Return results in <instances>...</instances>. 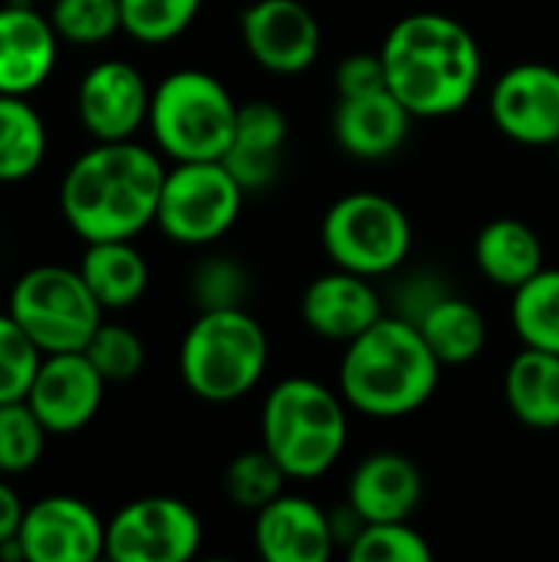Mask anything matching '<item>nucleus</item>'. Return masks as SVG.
<instances>
[{
  "label": "nucleus",
  "mask_w": 559,
  "mask_h": 562,
  "mask_svg": "<svg viewBox=\"0 0 559 562\" xmlns=\"http://www.w3.org/2000/svg\"><path fill=\"white\" fill-rule=\"evenodd\" d=\"M412 119L415 115L399 102V95L382 86L362 95H339L333 112V135L346 155L379 161L402 148Z\"/></svg>",
  "instance_id": "obj_19"
},
{
  "label": "nucleus",
  "mask_w": 559,
  "mask_h": 562,
  "mask_svg": "<svg viewBox=\"0 0 559 562\" xmlns=\"http://www.w3.org/2000/svg\"><path fill=\"white\" fill-rule=\"evenodd\" d=\"M336 92L339 95H362L372 89L389 86L385 82V63L382 53H353L336 66Z\"/></svg>",
  "instance_id": "obj_36"
},
{
  "label": "nucleus",
  "mask_w": 559,
  "mask_h": 562,
  "mask_svg": "<svg viewBox=\"0 0 559 562\" xmlns=\"http://www.w3.org/2000/svg\"><path fill=\"white\" fill-rule=\"evenodd\" d=\"M241 105L204 69H175L152 89L148 132L171 161H221Z\"/></svg>",
  "instance_id": "obj_6"
},
{
  "label": "nucleus",
  "mask_w": 559,
  "mask_h": 562,
  "mask_svg": "<svg viewBox=\"0 0 559 562\" xmlns=\"http://www.w3.org/2000/svg\"><path fill=\"white\" fill-rule=\"evenodd\" d=\"M474 263L494 286L517 290L544 270V247L530 224L517 217H497L478 231Z\"/></svg>",
  "instance_id": "obj_22"
},
{
  "label": "nucleus",
  "mask_w": 559,
  "mask_h": 562,
  "mask_svg": "<svg viewBox=\"0 0 559 562\" xmlns=\"http://www.w3.org/2000/svg\"><path fill=\"white\" fill-rule=\"evenodd\" d=\"M40 362V346L23 333V326L10 313H0V405L26 398Z\"/></svg>",
  "instance_id": "obj_34"
},
{
  "label": "nucleus",
  "mask_w": 559,
  "mask_h": 562,
  "mask_svg": "<svg viewBox=\"0 0 559 562\" xmlns=\"http://www.w3.org/2000/svg\"><path fill=\"white\" fill-rule=\"evenodd\" d=\"M320 237L339 270L376 280L405 263L412 250V221L389 194L353 191L326 211Z\"/></svg>",
  "instance_id": "obj_8"
},
{
  "label": "nucleus",
  "mask_w": 559,
  "mask_h": 562,
  "mask_svg": "<svg viewBox=\"0 0 559 562\" xmlns=\"http://www.w3.org/2000/svg\"><path fill=\"white\" fill-rule=\"evenodd\" d=\"M385 82L415 119L461 112L484 72L478 36L448 13L422 10L402 16L382 40Z\"/></svg>",
  "instance_id": "obj_2"
},
{
  "label": "nucleus",
  "mask_w": 559,
  "mask_h": 562,
  "mask_svg": "<svg viewBox=\"0 0 559 562\" xmlns=\"http://www.w3.org/2000/svg\"><path fill=\"white\" fill-rule=\"evenodd\" d=\"M247 290V270L231 257H208L191 273V296L201 310L244 306Z\"/></svg>",
  "instance_id": "obj_35"
},
{
  "label": "nucleus",
  "mask_w": 559,
  "mask_h": 562,
  "mask_svg": "<svg viewBox=\"0 0 559 562\" xmlns=\"http://www.w3.org/2000/svg\"><path fill=\"white\" fill-rule=\"evenodd\" d=\"M82 352L89 356V362L99 369V375L109 385L132 382L145 366V342L138 339V333L119 323H102Z\"/></svg>",
  "instance_id": "obj_33"
},
{
  "label": "nucleus",
  "mask_w": 559,
  "mask_h": 562,
  "mask_svg": "<svg viewBox=\"0 0 559 562\" xmlns=\"http://www.w3.org/2000/svg\"><path fill=\"white\" fill-rule=\"evenodd\" d=\"M353 562H428L432 547L409 520L366 524L346 550Z\"/></svg>",
  "instance_id": "obj_32"
},
{
  "label": "nucleus",
  "mask_w": 559,
  "mask_h": 562,
  "mask_svg": "<svg viewBox=\"0 0 559 562\" xmlns=\"http://www.w3.org/2000/svg\"><path fill=\"white\" fill-rule=\"evenodd\" d=\"M49 431L26 402L0 405V474H26L40 464Z\"/></svg>",
  "instance_id": "obj_31"
},
{
  "label": "nucleus",
  "mask_w": 559,
  "mask_h": 562,
  "mask_svg": "<svg viewBox=\"0 0 559 562\" xmlns=\"http://www.w3.org/2000/svg\"><path fill=\"white\" fill-rule=\"evenodd\" d=\"M241 36L257 66L277 76L306 72L320 49L323 30L300 0H257L241 13Z\"/></svg>",
  "instance_id": "obj_11"
},
{
  "label": "nucleus",
  "mask_w": 559,
  "mask_h": 562,
  "mask_svg": "<svg viewBox=\"0 0 559 562\" xmlns=\"http://www.w3.org/2000/svg\"><path fill=\"white\" fill-rule=\"evenodd\" d=\"M23 514H26V507H23L20 494L7 481H0V543L13 540L20 533Z\"/></svg>",
  "instance_id": "obj_37"
},
{
  "label": "nucleus",
  "mask_w": 559,
  "mask_h": 562,
  "mask_svg": "<svg viewBox=\"0 0 559 562\" xmlns=\"http://www.w3.org/2000/svg\"><path fill=\"white\" fill-rule=\"evenodd\" d=\"M59 36L30 0H10L0 7V92L30 95L56 66Z\"/></svg>",
  "instance_id": "obj_18"
},
{
  "label": "nucleus",
  "mask_w": 559,
  "mask_h": 562,
  "mask_svg": "<svg viewBox=\"0 0 559 562\" xmlns=\"http://www.w3.org/2000/svg\"><path fill=\"white\" fill-rule=\"evenodd\" d=\"M105 385L109 382L86 352H53L43 356L23 402L53 438H66L82 431L99 415Z\"/></svg>",
  "instance_id": "obj_12"
},
{
  "label": "nucleus",
  "mask_w": 559,
  "mask_h": 562,
  "mask_svg": "<svg viewBox=\"0 0 559 562\" xmlns=\"http://www.w3.org/2000/svg\"><path fill=\"white\" fill-rule=\"evenodd\" d=\"M165 171L161 158L132 138L96 142L63 175V221L86 244L132 240L155 224Z\"/></svg>",
  "instance_id": "obj_1"
},
{
  "label": "nucleus",
  "mask_w": 559,
  "mask_h": 562,
  "mask_svg": "<svg viewBox=\"0 0 559 562\" xmlns=\"http://www.w3.org/2000/svg\"><path fill=\"white\" fill-rule=\"evenodd\" d=\"M415 326L422 329L425 342L438 356L441 366H468L484 352L488 342V323L484 313L461 296L441 293L418 319Z\"/></svg>",
  "instance_id": "obj_25"
},
{
  "label": "nucleus",
  "mask_w": 559,
  "mask_h": 562,
  "mask_svg": "<svg viewBox=\"0 0 559 562\" xmlns=\"http://www.w3.org/2000/svg\"><path fill=\"white\" fill-rule=\"evenodd\" d=\"M16 537L26 562H92L105 557V524L86 501L69 494L30 504Z\"/></svg>",
  "instance_id": "obj_15"
},
{
  "label": "nucleus",
  "mask_w": 559,
  "mask_h": 562,
  "mask_svg": "<svg viewBox=\"0 0 559 562\" xmlns=\"http://www.w3.org/2000/svg\"><path fill=\"white\" fill-rule=\"evenodd\" d=\"M494 125L521 145L559 142V69L550 63H517L491 89Z\"/></svg>",
  "instance_id": "obj_13"
},
{
  "label": "nucleus",
  "mask_w": 559,
  "mask_h": 562,
  "mask_svg": "<svg viewBox=\"0 0 559 562\" xmlns=\"http://www.w3.org/2000/svg\"><path fill=\"white\" fill-rule=\"evenodd\" d=\"M46 16L56 36L72 46H99L122 30L119 0H53Z\"/></svg>",
  "instance_id": "obj_30"
},
{
  "label": "nucleus",
  "mask_w": 559,
  "mask_h": 562,
  "mask_svg": "<svg viewBox=\"0 0 559 562\" xmlns=\"http://www.w3.org/2000/svg\"><path fill=\"white\" fill-rule=\"evenodd\" d=\"M504 395L514 418L537 431L559 428V356L530 349L517 352L504 375Z\"/></svg>",
  "instance_id": "obj_23"
},
{
  "label": "nucleus",
  "mask_w": 559,
  "mask_h": 562,
  "mask_svg": "<svg viewBox=\"0 0 559 562\" xmlns=\"http://www.w3.org/2000/svg\"><path fill=\"white\" fill-rule=\"evenodd\" d=\"M152 89L145 76L122 59L96 63L76 89V112L96 142H125L148 125Z\"/></svg>",
  "instance_id": "obj_14"
},
{
  "label": "nucleus",
  "mask_w": 559,
  "mask_h": 562,
  "mask_svg": "<svg viewBox=\"0 0 559 562\" xmlns=\"http://www.w3.org/2000/svg\"><path fill=\"white\" fill-rule=\"evenodd\" d=\"M46 158V125L43 115L26 102V95L0 92V184H16Z\"/></svg>",
  "instance_id": "obj_26"
},
{
  "label": "nucleus",
  "mask_w": 559,
  "mask_h": 562,
  "mask_svg": "<svg viewBox=\"0 0 559 562\" xmlns=\"http://www.w3.org/2000/svg\"><path fill=\"white\" fill-rule=\"evenodd\" d=\"M198 514L165 494L128 501L105 524V557L112 562H185L201 550Z\"/></svg>",
  "instance_id": "obj_10"
},
{
  "label": "nucleus",
  "mask_w": 559,
  "mask_h": 562,
  "mask_svg": "<svg viewBox=\"0 0 559 562\" xmlns=\"http://www.w3.org/2000/svg\"><path fill=\"white\" fill-rule=\"evenodd\" d=\"M425 494L422 471L412 458L399 451H376L349 477L346 501L359 510L366 524L382 520H409Z\"/></svg>",
  "instance_id": "obj_20"
},
{
  "label": "nucleus",
  "mask_w": 559,
  "mask_h": 562,
  "mask_svg": "<svg viewBox=\"0 0 559 562\" xmlns=\"http://www.w3.org/2000/svg\"><path fill=\"white\" fill-rule=\"evenodd\" d=\"M557 158H559V142H557Z\"/></svg>",
  "instance_id": "obj_38"
},
{
  "label": "nucleus",
  "mask_w": 559,
  "mask_h": 562,
  "mask_svg": "<svg viewBox=\"0 0 559 562\" xmlns=\"http://www.w3.org/2000/svg\"><path fill=\"white\" fill-rule=\"evenodd\" d=\"M122 33L135 43L161 46L178 40L198 16L201 0H119Z\"/></svg>",
  "instance_id": "obj_29"
},
{
  "label": "nucleus",
  "mask_w": 559,
  "mask_h": 562,
  "mask_svg": "<svg viewBox=\"0 0 559 562\" xmlns=\"http://www.w3.org/2000/svg\"><path fill=\"white\" fill-rule=\"evenodd\" d=\"M244 194L224 161H175L165 171L155 224L175 244L204 247L237 224Z\"/></svg>",
  "instance_id": "obj_9"
},
{
  "label": "nucleus",
  "mask_w": 559,
  "mask_h": 562,
  "mask_svg": "<svg viewBox=\"0 0 559 562\" xmlns=\"http://www.w3.org/2000/svg\"><path fill=\"white\" fill-rule=\"evenodd\" d=\"M254 547L267 562H326L336 550L329 510L300 494H280L257 510Z\"/></svg>",
  "instance_id": "obj_16"
},
{
  "label": "nucleus",
  "mask_w": 559,
  "mask_h": 562,
  "mask_svg": "<svg viewBox=\"0 0 559 562\" xmlns=\"http://www.w3.org/2000/svg\"><path fill=\"white\" fill-rule=\"evenodd\" d=\"M441 362L422 329L405 316H382L346 342L339 362V395L369 418H405L428 405L438 389Z\"/></svg>",
  "instance_id": "obj_3"
},
{
  "label": "nucleus",
  "mask_w": 559,
  "mask_h": 562,
  "mask_svg": "<svg viewBox=\"0 0 559 562\" xmlns=\"http://www.w3.org/2000/svg\"><path fill=\"white\" fill-rule=\"evenodd\" d=\"M287 135H290V122H287L283 109H277L273 102L241 105L234 138L221 161L227 165V171L237 178V184L247 194L264 191L277 181Z\"/></svg>",
  "instance_id": "obj_21"
},
{
  "label": "nucleus",
  "mask_w": 559,
  "mask_h": 562,
  "mask_svg": "<svg viewBox=\"0 0 559 562\" xmlns=\"http://www.w3.org/2000/svg\"><path fill=\"white\" fill-rule=\"evenodd\" d=\"M300 313L313 336H323L329 342H353L385 316V306L379 290L372 286V277L336 267L333 273H323L306 286Z\"/></svg>",
  "instance_id": "obj_17"
},
{
  "label": "nucleus",
  "mask_w": 559,
  "mask_h": 562,
  "mask_svg": "<svg viewBox=\"0 0 559 562\" xmlns=\"http://www.w3.org/2000/svg\"><path fill=\"white\" fill-rule=\"evenodd\" d=\"M511 323L524 346L559 356V270L544 267L514 290Z\"/></svg>",
  "instance_id": "obj_27"
},
{
  "label": "nucleus",
  "mask_w": 559,
  "mask_h": 562,
  "mask_svg": "<svg viewBox=\"0 0 559 562\" xmlns=\"http://www.w3.org/2000/svg\"><path fill=\"white\" fill-rule=\"evenodd\" d=\"M260 435L293 481L323 477L349 441L346 398L306 375L283 379L264 402Z\"/></svg>",
  "instance_id": "obj_4"
},
{
  "label": "nucleus",
  "mask_w": 559,
  "mask_h": 562,
  "mask_svg": "<svg viewBox=\"0 0 559 562\" xmlns=\"http://www.w3.org/2000/svg\"><path fill=\"white\" fill-rule=\"evenodd\" d=\"M287 481H290V474L283 471V464L267 448H254V451L237 454L227 464L224 491H227L231 504L257 514L260 507H267L270 501H277L283 494Z\"/></svg>",
  "instance_id": "obj_28"
},
{
  "label": "nucleus",
  "mask_w": 559,
  "mask_h": 562,
  "mask_svg": "<svg viewBox=\"0 0 559 562\" xmlns=\"http://www.w3.org/2000/svg\"><path fill=\"white\" fill-rule=\"evenodd\" d=\"M7 313L40 346L43 356L82 352L102 326V303L86 286L79 267L40 263L30 267L10 290Z\"/></svg>",
  "instance_id": "obj_7"
},
{
  "label": "nucleus",
  "mask_w": 559,
  "mask_h": 562,
  "mask_svg": "<svg viewBox=\"0 0 559 562\" xmlns=\"http://www.w3.org/2000/svg\"><path fill=\"white\" fill-rule=\"evenodd\" d=\"M79 273L102 310H128L148 290V263L132 240H96L86 244Z\"/></svg>",
  "instance_id": "obj_24"
},
{
  "label": "nucleus",
  "mask_w": 559,
  "mask_h": 562,
  "mask_svg": "<svg viewBox=\"0 0 559 562\" xmlns=\"http://www.w3.org/2000/svg\"><path fill=\"white\" fill-rule=\"evenodd\" d=\"M270 362V339L264 326L244 310H201L188 326L178 369L188 392L204 402H234L260 385Z\"/></svg>",
  "instance_id": "obj_5"
}]
</instances>
